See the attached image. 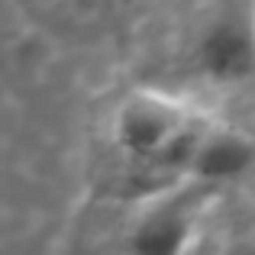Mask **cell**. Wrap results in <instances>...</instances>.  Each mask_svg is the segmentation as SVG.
<instances>
[{"mask_svg":"<svg viewBox=\"0 0 255 255\" xmlns=\"http://www.w3.org/2000/svg\"><path fill=\"white\" fill-rule=\"evenodd\" d=\"M194 68L207 81H255V0H213L194 39Z\"/></svg>","mask_w":255,"mask_h":255,"instance_id":"cell-3","label":"cell"},{"mask_svg":"<svg viewBox=\"0 0 255 255\" xmlns=\"http://www.w3.org/2000/svg\"><path fill=\"white\" fill-rule=\"evenodd\" d=\"M230 255H255V239H246V243H239Z\"/></svg>","mask_w":255,"mask_h":255,"instance_id":"cell-5","label":"cell"},{"mask_svg":"<svg viewBox=\"0 0 255 255\" xmlns=\"http://www.w3.org/2000/svg\"><path fill=\"white\" fill-rule=\"evenodd\" d=\"M207 117L165 91H129L113 113V145L136 178V200L184 181L187 155Z\"/></svg>","mask_w":255,"mask_h":255,"instance_id":"cell-1","label":"cell"},{"mask_svg":"<svg viewBox=\"0 0 255 255\" xmlns=\"http://www.w3.org/2000/svg\"><path fill=\"white\" fill-rule=\"evenodd\" d=\"M255 168V136L243 126L217 123L207 117L204 129L197 132L187 155L184 178L197 184L220 191L223 184L246 178Z\"/></svg>","mask_w":255,"mask_h":255,"instance_id":"cell-4","label":"cell"},{"mask_svg":"<svg viewBox=\"0 0 255 255\" xmlns=\"http://www.w3.org/2000/svg\"><path fill=\"white\" fill-rule=\"evenodd\" d=\"M217 191L197 181H178L139 197L126 230V255H191Z\"/></svg>","mask_w":255,"mask_h":255,"instance_id":"cell-2","label":"cell"}]
</instances>
